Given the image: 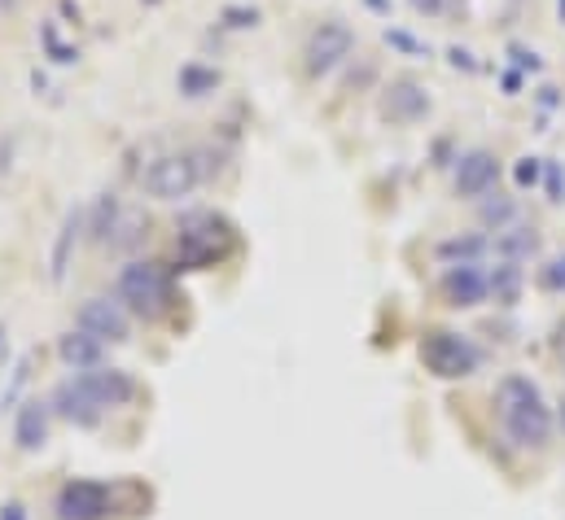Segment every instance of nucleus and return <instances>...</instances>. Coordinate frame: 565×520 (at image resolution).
Segmentation results:
<instances>
[{
  "mask_svg": "<svg viewBox=\"0 0 565 520\" xmlns=\"http://www.w3.org/2000/svg\"><path fill=\"white\" fill-rule=\"evenodd\" d=\"M495 402H500L504 429L518 446H544L553 437V411H548L544 393L535 390L526 377H509L495 393Z\"/></svg>",
  "mask_w": 565,
  "mask_h": 520,
  "instance_id": "nucleus-1",
  "label": "nucleus"
},
{
  "mask_svg": "<svg viewBox=\"0 0 565 520\" xmlns=\"http://www.w3.org/2000/svg\"><path fill=\"white\" fill-rule=\"evenodd\" d=\"M233 250V232L224 219L215 215H193L184 228H180V241H175V259L180 271H202L211 262H220Z\"/></svg>",
  "mask_w": 565,
  "mask_h": 520,
  "instance_id": "nucleus-2",
  "label": "nucleus"
},
{
  "mask_svg": "<svg viewBox=\"0 0 565 520\" xmlns=\"http://www.w3.org/2000/svg\"><path fill=\"white\" fill-rule=\"evenodd\" d=\"M119 297L141 319H158L171 306V275L158 262H128L124 275H119Z\"/></svg>",
  "mask_w": 565,
  "mask_h": 520,
  "instance_id": "nucleus-3",
  "label": "nucleus"
},
{
  "mask_svg": "<svg viewBox=\"0 0 565 520\" xmlns=\"http://www.w3.org/2000/svg\"><path fill=\"white\" fill-rule=\"evenodd\" d=\"M422 359H425V368H429L434 377H443V381H460V377L478 372L482 350H478L469 337L438 328V333H429V337L422 342Z\"/></svg>",
  "mask_w": 565,
  "mask_h": 520,
  "instance_id": "nucleus-4",
  "label": "nucleus"
},
{
  "mask_svg": "<svg viewBox=\"0 0 565 520\" xmlns=\"http://www.w3.org/2000/svg\"><path fill=\"white\" fill-rule=\"evenodd\" d=\"M202 166H198V158H189V153H171V158H158L149 171H145V193L149 197H158V202H180V197H189L198 184H202Z\"/></svg>",
  "mask_w": 565,
  "mask_h": 520,
  "instance_id": "nucleus-5",
  "label": "nucleus"
},
{
  "mask_svg": "<svg viewBox=\"0 0 565 520\" xmlns=\"http://www.w3.org/2000/svg\"><path fill=\"white\" fill-rule=\"evenodd\" d=\"M351 48H355V35H351L347 22H320V26L311 31L307 48H302L307 75H329L333 66H342V62L351 57Z\"/></svg>",
  "mask_w": 565,
  "mask_h": 520,
  "instance_id": "nucleus-6",
  "label": "nucleus"
},
{
  "mask_svg": "<svg viewBox=\"0 0 565 520\" xmlns=\"http://www.w3.org/2000/svg\"><path fill=\"white\" fill-rule=\"evenodd\" d=\"M106 512H110V490L102 481H66L57 495L62 520H106Z\"/></svg>",
  "mask_w": 565,
  "mask_h": 520,
  "instance_id": "nucleus-7",
  "label": "nucleus"
},
{
  "mask_svg": "<svg viewBox=\"0 0 565 520\" xmlns=\"http://www.w3.org/2000/svg\"><path fill=\"white\" fill-rule=\"evenodd\" d=\"M500 180V158L491 149H469L456 158V193L460 197H487Z\"/></svg>",
  "mask_w": 565,
  "mask_h": 520,
  "instance_id": "nucleus-8",
  "label": "nucleus"
},
{
  "mask_svg": "<svg viewBox=\"0 0 565 520\" xmlns=\"http://www.w3.org/2000/svg\"><path fill=\"white\" fill-rule=\"evenodd\" d=\"M79 328L93 333L97 342H128V315L110 297H88L79 306Z\"/></svg>",
  "mask_w": 565,
  "mask_h": 520,
  "instance_id": "nucleus-9",
  "label": "nucleus"
},
{
  "mask_svg": "<svg viewBox=\"0 0 565 520\" xmlns=\"http://www.w3.org/2000/svg\"><path fill=\"white\" fill-rule=\"evenodd\" d=\"M84 390L93 393V402L106 411V407H124L132 393H137V386H132V377L128 372H119V368H84L79 377H75Z\"/></svg>",
  "mask_w": 565,
  "mask_h": 520,
  "instance_id": "nucleus-10",
  "label": "nucleus"
},
{
  "mask_svg": "<svg viewBox=\"0 0 565 520\" xmlns=\"http://www.w3.org/2000/svg\"><path fill=\"white\" fill-rule=\"evenodd\" d=\"M443 293H447L451 306H478V302H487L491 280H487V271H482L478 262H456V267L443 275Z\"/></svg>",
  "mask_w": 565,
  "mask_h": 520,
  "instance_id": "nucleus-11",
  "label": "nucleus"
},
{
  "mask_svg": "<svg viewBox=\"0 0 565 520\" xmlns=\"http://www.w3.org/2000/svg\"><path fill=\"white\" fill-rule=\"evenodd\" d=\"M382 115L391 123H417V119L429 115V93L413 79H395L386 88V97H382Z\"/></svg>",
  "mask_w": 565,
  "mask_h": 520,
  "instance_id": "nucleus-12",
  "label": "nucleus"
},
{
  "mask_svg": "<svg viewBox=\"0 0 565 520\" xmlns=\"http://www.w3.org/2000/svg\"><path fill=\"white\" fill-rule=\"evenodd\" d=\"M44 437H49V402L26 398V402L18 407V420H13V442H18L22 451H40Z\"/></svg>",
  "mask_w": 565,
  "mask_h": 520,
  "instance_id": "nucleus-13",
  "label": "nucleus"
},
{
  "mask_svg": "<svg viewBox=\"0 0 565 520\" xmlns=\"http://www.w3.org/2000/svg\"><path fill=\"white\" fill-rule=\"evenodd\" d=\"M53 407H57V415H66V420H75V424H97V420H102V407L93 402V393L84 390L79 381L57 386V390H53Z\"/></svg>",
  "mask_w": 565,
  "mask_h": 520,
  "instance_id": "nucleus-14",
  "label": "nucleus"
},
{
  "mask_svg": "<svg viewBox=\"0 0 565 520\" xmlns=\"http://www.w3.org/2000/svg\"><path fill=\"white\" fill-rule=\"evenodd\" d=\"M102 346H106V342H97L93 333L79 328V333H66V337L57 342V355H62L75 372H84V368H97V364H102Z\"/></svg>",
  "mask_w": 565,
  "mask_h": 520,
  "instance_id": "nucleus-15",
  "label": "nucleus"
},
{
  "mask_svg": "<svg viewBox=\"0 0 565 520\" xmlns=\"http://www.w3.org/2000/svg\"><path fill=\"white\" fill-rule=\"evenodd\" d=\"M540 250V237H535V228H500V237H495V254L504 262H522L531 259Z\"/></svg>",
  "mask_w": 565,
  "mask_h": 520,
  "instance_id": "nucleus-16",
  "label": "nucleus"
},
{
  "mask_svg": "<svg viewBox=\"0 0 565 520\" xmlns=\"http://www.w3.org/2000/svg\"><path fill=\"white\" fill-rule=\"evenodd\" d=\"M220 88V71H211V66H198V62H189V66H180V93L184 97H206V93H215Z\"/></svg>",
  "mask_w": 565,
  "mask_h": 520,
  "instance_id": "nucleus-17",
  "label": "nucleus"
},
{
  "mask_svg": "<svg viewBox=\"0 0 565 520\" xmlns=\"http://www.w3.org/2000/svg\"><path fill=\"white\" fill-rule=\"evenodd\" d=\"M487 280H491V293H495L500 302H513V297H518V284H522V271H518L513 262H504V267H495Z\"/></svg>",
  "mask_w": 565,
  "mask_h": 520,
  "instance_id": "nucleus-18",
  "label": "nucleus"
},
{
  "mask_svg": "<svg viewBox=\"0 0 565 520\" xmlns=\"http://www.w3.org/2000/svg\"><path fill=\"white\" fill-rule=\"evenodd\" d=\"M513 215H518V206H513L509 197H500V193H495V202H482V224H487V228H495V232H500V228H509V224H513Z\"/></svg>",
  "mask_w": 565,
  "mask_h": 520,
  "instance_id": "nucleus-19",
  "label": "nucleus"
},
{
  "mask_svg": "<svg viewBox=\"0 0 565 520\" xmlns=\"http://www.w3.org/2000/svg\"><path fill=\"white\" fill-rule=\"evenodd\" d=\"M482 250H487V241H482V237H465V241H443V246H438V254H443V259H460V262H473Z\"/></svg>",
  "mask_w": 565,
  "mask_h": 520,
  "instance_id": "nucleus-20",
  "label": "nucleus"
},
{
  "mask_svg": "<svg viewBox=\"0 0 565 520\" xmlns=\"http://www.w3.org/2000/svg\"><path fill=\"white\" fill-rule=\"evenodd\" d=\"M540 171H544V162H540V158H518V166H513L518 188H535V184H540Z\"/></svg>",
  "mask_w": 565,
  "mask_h": 520,
  "instance_id": "nucleus-21",
  "label": "nucleus"
},
{
  "mask_svg": "<svg viewBox=\"0 0 565 520\" xmlns=\"http://www.w3.org/2000/svg\"><path fill=\"white\" fill-rule=\"evenodd\" d=\"M75 215L66 219V228H62V241H57V254H53V280H62V271H66V250H71V241H75Z\"/></svg>",
  "mask_w": 565,
  "mask_h": 520,
  "instance_id": "nucleus-22",
  "label": "nucleus"
},
{
  "mask_svg": "<svg viewBox=\"0 0 565 520\" xmlns=\"http://www.w3.org/2000/svg\"><path fill=\"white\" fill-rule=\"evenodd\" d=\"M509 57H513V66H518V71H531V75H540V71H544L540 53H535V48H526V44H509Z\"/></svg>",
  "mask_w": 565,
  "mask_h": 520,
  "instance_id": "nucleus-23",
  "label": "nucleus"
},
{
  "mask_svg": "<svg viewBox=\"0 0 565 520\" xmlns=\"http://www.w3.org/2000/svg\"><path fill=\"white\" fill-rule=\"evenodd\" d=\"M540 280H544V289H565V254H562V259H553V262H548Z\"/></svg>",
  "mask_w": 565,
  "mask_h": 520,
  "instance_id": "nucleus-24",
  "label": "nucleus"
},
{
  "mask_svg": "<svg viewBox=\"0 0 565 520\" xmlns=\"http://www.w3.org/2000/svg\"><path fill=\"white\" fill-rule=\"evenodd\" d=\"M224 22H228V26H255V22H259V9H237V4H233V9H224Z\"/></svg>",
  "mask_w": 565,
  "mask_h": 520,
  "instance_id": "nucleus-25",
  "label": "nucleus"
},
{
  "mask_svg": "<svg viewBox=\"0 0 565 520\" xmlns=\"http://www.w3.org/2000/svg\"><path fill=\"white\" fill-rule=\"evenodd\" d=\"M548 202H565V175L557 162H548Z\"/></svg>",
  "mask_w": 565,
  "mask_h": 520,
  "instance_id": "nucleus-26",
  "label": "nucleus"
},
{
  "mask_svg": "<svg viewBox=\"0 0 565 520\" xmlns=\"http://www.w3.org/2000/svg\"><path fill=\"white\" fill-rule=\"evenodd\" d=\"M44 44L53 48V62H75V57H79L75 48H66V44H57V35H53V26H44Z\"/></svg>",
  "mask_w": 565,
  "mask_h": 520,
  "instance_id": "nucleus-27",
  "label": "nucleus"
},
{
  "mask_svg": "<svg viewBox=\"0 0 565 520\" xmlns=\"http://www.w3.org/2000/svg\"><path fill=\"white\" fill-rule=\"evenodd\" d=\"M386 40L395 44V48H408V53H425V44H417L413 35H404V31H386Z\"/></svg>",
  "mask_w": 565,
  "mask_h": 520,
  "instance_id": "nucleus-28",
  "label": "nucleus"
},
{
  "mask_svg": "<svg viewBox=\"0 0 565 520\" xmlns=\"http://www.w3.org/2000/svg\"><path fill=\"white\" fill-rule=\"evenodd\" d=\"M451 66H465V71H478V62H473V53H465V48H451Z\"/></svg>",
  "mask_w": 565,
  "mask_h": 520,
  "instance_id": "nucleus-29",
  "label": "nucleus"
},
{
  "mask_svg": "<svg viewBox=\"0 0 565 520\" xmlns=\"http://www.w3.org/2000/svg\"><path fill=\"white\" fill-rule=\"evenodd\" d=\"M408 4H413L417 13H429V18H434V13L443 9V0H408Z\"/></svg>",
  "mask_w": 565,
  "mask_h": 520,
  "instance_id": "nucleus-30",
  "label": "nucleus"
},
{
  "mask_svg": "<svg viewBox=\"0 0 565 520\" xmlns=\"http://www.w3.org/2000/svg\"><path fill=\"white\" fill-rule=\"evenodd\" d=\"M0 520H26V517H22V508H18V503H9V508L0 512Z\"/></svg>",
  "mask_w": 565,
  "mask_h": 520,
  "instance_id": "nucleus-31",
  "label": "nucleus"
},
{
  "mask_svg": "<svg viewBox=\"0 0 565 520\" xmlns=\"http://www.w3.org/2000/svg\"><path fill=\"white\" fill-rule=\"evenodd\" d=\"M369 4H373L377 13H391V0H369Z\"/></svg>",
  "mask_w": 565,
  "mask_h": 520,
  "instance_id": "nucleus-32",
  "label": "nucleus"
},
{
  "mask_svg": "<svg viewBox=\"0 0 565 520\" xmlns=\"http://www.w3.org/2000/svg\"><path fill=\"white\" fill-rule=\"evenodd\" d=\"M557 18L565 22V0H557Z\"/></svg>",
  "mask_w": 565,
  "mask_h": 520,
  "instance_id": "nucleus-33",
  "label": "nucleus"
},
{
  "mask_svg": "<svg viewBox=\"0 0 565 520\" xmlns=\"http://www.w3.org/2000/svg\"><path fill=\"white\" fill-rule=\"evenodd\" d=\"M13 4H18V0H0V9H13Z\"/></svg>",
  "mask_w": 565,
  "mask_h": 520,
  "instance_id": "nucleus-34",
  "label": "nucleus"
},
{
  "mask_svg": "<svg viewBox=\"0 0 565 520\" xmlns=\"http://www.w3.org/2000/svg\"><path fill=\"white\" fill-rule=\"evenodd\" d=\"M149 4H153V0H149Z\"/></svg>",
  "mask_w": 565,
  "mask_h": 520,
  "instance_id": "nucleus-35",
  "label": "nucleus"
}]
</instances>
